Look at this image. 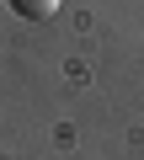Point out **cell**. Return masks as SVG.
<instances>
[{
	"instance_id": "1",
	"label": "cell",
	"mask_w": 144,
	"mask_h": 160,
	"mask_svg": "<svg viewBox=\"0 0 144 160\" xmlns=\"http://www.w3.org/2000/svg\"><path fill=\"white\" fill-rule=\"evenodd\" d=\"M6 6H11L22 22H48V16L64 6V0H6Z\"/></svg>"
}]
</instances>
